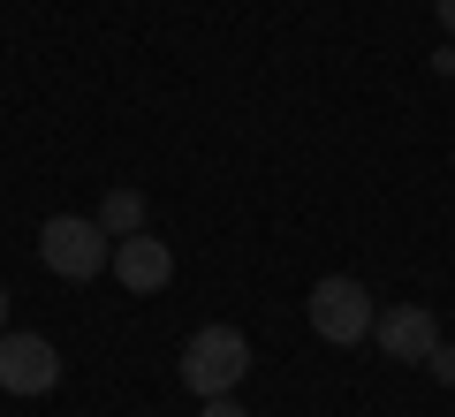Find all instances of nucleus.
<instances>
[{"label":"nucleus","instance_id":"f257e3e1","mask_svg":"<svg viewBox=\"0 0 455 417\" xmlns=\"http://www.w3.org/2000/svg\"><path fill=\"white\" fill-rule=\"evenodd\" d=\"M38 258H46V273H61V281H99V273L114 266V236L99 221H84V213H53V221L38 228Z\"/></svg>","mask_w":455,"mask_h":417},{"label":"nucleus","instance_id":"f03ea898","mask_svg":"<svg viewBox=\"0 0 455 417\" xmlns=\"http://www.w3.org/2000/svg\"><path fill=\"white\" fill-rule=\"evenodd\" d=\"M251 372V341L235 334V326H197L190 341H182V387H190L197 402L205 395H235Z\"/></svg>","mask_w":455,"mask_h":417},{"label":"nucleus","instance_id":"7ed1b4c3","mask_svg":"<svg viewBox=\"0 0 455 417\" xmlns=\"http://www.w3.org/2000/svg\"><path fill=\"white\" fill-rule=\"evenodd\" d=\"M304 311H311V334L334 341V349H357V341H372V319H379L372 289H364V281H349V273H326L319 289H311Z\"/></svg>","mask_w":455,"mask_h":417},{"label":"nucleus","instance_id":"20e7f679","mask_svg":"<svg viewBox=\"0 0 455 417\" xmlns=\"http://www.w3.org/2000/svg\"><path fill=\"white\" fill-rule=\"evenodd\" d=\"M61 387V349L46 334H0V395H53Z\"/></svg>","mask_w":455,"mask_h":417},{"label":"nucleus","instance_id":"39448f33","mask_svg":"<svg viewBox=\"0 0 455 417\" xmlns=\"http://www.w3.org/2000/svg\"><path fill=\"white\" fill-rule=\"evenodd\" d=\"M372 341L395 357V365H425L433 341H440V319H433V304H387L372 319Z\"/></svg>","mask_w":455,"mask_h":417},{"label":"nucleus","instance_id":"423d86ee","mask_svg":"<svg viewBox=\"0 0 455 417\" xmlns=\"http://www.w3.org/2000/svg\"><path fill=\"white\" fill-rule=\"evenodd\" d=\"M114 281H122L130 296H160L167 281H175V251H167L160 236H145V228H137V236L114 243Z\"/></svg>","mask_w":455,"mask_h":417},{"label":"nucleus","instance_id":"0eeeda50","mask_svg":"<svg viewBox=\"0 0 455 417\" xmlns=\"http://www.w3.org/2000/svg\"><path fill=\"white\" fill-rule=\"evenodd\" d=\"M92 221L107 228L114 243H122V236H137V228H145V190H130V182H122V190H107V197H99V213H92Z\"/></svg>","mask_w":455,"mask_h":417},{"label":"nucleus","instance_id":"6e6552de","mask_svg":"<svg viewBox=\"0 0 455 417\" xmlns=\"http://www.w3.org/2000/svg\"><path fill=\"white\" fill-rule=\"evenodd\" d=\"M425 365H433L440 387H455V341H433V357H425Z\"/></svg>","mask_w":455,"mask_h":417},{"label":"nucleus","instance_id":"1a4fd4ad","mask_svg":"<svg viewBox=\"0 0 455 417\" xmlns=\"http://www.w3.org/2000/svg\"><path fill=\"white\" fill-rule=\"evenodd\" d=\"M205 417H243V402L235 395H205Z\"/></svg>","mask_w":455,"mask_h":417},{"label":"nucleus","instance_id":"9d476101","mask_svg":"<svg viewBox=\"0 0 455 417\" xmlns=\"http://www.w3.org/2000/svg\"><path fill=\"white\" fill-rule=\"evenodd\" d=\"M433 68H440V76H455V46H440V53H433Z\"/></svg>","mask_w":455,"mask_h":417},{"label":"nucleus","instance_id":"9b49d317","mask_svg":"<svg viewBox=\"0 0 455 417\" xmlns=\"http://www.w3.org/2000/svg\"><path fill=\"white\" fill-rule=\"evenodd\" d=\"M0 334H8V281H0Z\"/></svg>","mask_w":455,"mask_h":417},{"label":"nucleus","instance_id":"f8f14e48","mask_svg":"<svg viewBox=\"0 0 455 417\" xmlns=\"http://www.w3.org/2000/svg\"><path fill=\"white\" fill-rule=\"evenodd\" d=\"M440 23H448V31H455V0H440Z\"/></svg>","mask_w":455,"mask_h":417}]
</instances>
